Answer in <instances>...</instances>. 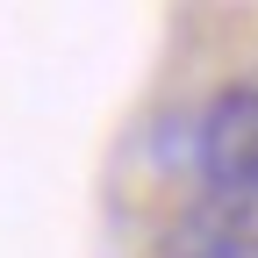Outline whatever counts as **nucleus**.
<instances>
[{"mask_svg":"<svg viewBox=\"0 0 258 258\" xmlns=\"http://www.w3.org/2000/svg\"><path fill=\"white\" fill-rule=\"evenodd\" d=\"M158 258H258V186H208L186 201Z\"/></svg>","mask_w":258,"mask_h":258,"instance_id":"nucleus-1","label":"nucleus"},{"mask_svg":"<svg viewBox=\"0 0 258 258\" xmlns=\"http://www.w3.org/2000/svg\"><path fill=\"white\" fill-rule=\"evenodd\" d=\"M194 151H201L208 186H258V86L215 93L194 129Z\"/></svg>","mask_w":258,"mask_h":258,"instance_id":"nucleus-2","label":"nucleus"}]
</instances>
